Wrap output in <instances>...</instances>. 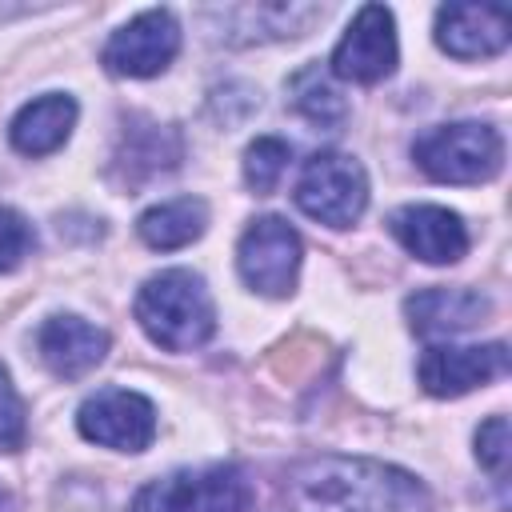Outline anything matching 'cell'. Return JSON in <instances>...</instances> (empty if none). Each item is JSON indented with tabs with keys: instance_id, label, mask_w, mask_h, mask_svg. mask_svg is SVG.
<instances>
[{
	"instance_id": "12",
	"label": "cell",
	"mask_w": 512,
	"mask_h": 512,
	"mask_svg": "<svg viewBox=\"0 0 512 512\" xmlns=\"http://www.w3.org/2000/svg\"><path fill=\"white\" fill-rule=\"evenodd\" d=\"M388 232L424 264H456L468 252V228L440 204H404L388 216Z\"/></svg>"
},
{
	"instance_id": "3",
	"label": "cell",
	"mask_w": 512,
	"mask_h": 512,
	"mask_svg": "<svg viewBox=\"0 0 512 512\" xmlns=\"http://www.w3.org/2000/svg\"><path fill=\"white\" fill-rule=\"evenodd\" d=\"M412 156L420 172L436 184H484L504 164V140L492 124L456 120V124H436L424 136H416Z\"/></svg>"
},
{
	"instance_id": "23",
	"label": "cell",
	"mask_w": 512,
	"mask_h": 512,
	"mask_svg": "<svg viewBox=\"0 0 512 512\" xmlns=\"http://www.w3.org/2000/svg\"><path fill=\"white\" fill-rule=\"evenodd\" d=\"M28 436V420H24V400L8 380V368L0 364V452H20Z\"/></svg>"
},
{
	"instance_id": "20",
	"label": "cell",
	"mask_w": 512,
	"mask_h": 512,
	"mask_svg": "<svg viewBox=\"0 0 512 512\" xmlns=\"http://www.w3.org/2000/svg\"><path fill=\"white\" fill-rule=\"evenodd\" d=\"M288 160H292V148L288 140L280 136H256L248 148H244V180L256 196H268L280 176L288 172Z\"/></svg>"
},
{
	"instance_id": "21",
	"label": "cell",
	"mask_w": 512,
	"mask_h": 512,
	"mask_svg": "<svg viewBox=\"0 0 512 512\" xmlns=\"http://www.w3.org/2000/svg\"><path fill=\"white\" fill-rule=\"evenodd\" d=\"M32 248H36L32 224H28L16 208H4V204H0V272L20 268L24 256H32Z\"/></svg>"
},
{
	"instance_id": "14",
	"label": "cell",
	"mask_w": 512,
	"mask_h": 512,
	"mask_svg": "<svg viewBox=\"0 0 512 512\" xmlns=\"http://www.w3.org/2000/svg\"><path fill=\"white\" fill-rule=\"evenodd\" d=\"M512 20L492 4H444L436 12V44L456 60H480L508 48Z\"/></svg>"
},
{
	"instance_id": "19",
	"label": "cell",
	"mask_w": 512,
	"mask_h": 512,
	"mask_svg": "<svg viewBox=\"0 0 512 512\" xmlns=\"http://www.w3.org/2000/svg\"><path fill=\"white\" fill-rule=\"evenodd\" d=\"M288 92H292V108H296L304 120L320 124V128H340L344 116H348L344 96L336 92V84H332L316 64L300 68V72L288 80Z\"/></svg>"
},
{
	"instance_id": "4",
	"label": "cell",
	"mask_w": 512,
	"mask_h": 512,
	"mask_svg": "<svg viewBox=\"0 0 512 512\" xmlns=\"http://www.w3.org/2000/svg\"><path fill=\"white\" fill-rule=\"evenodd\" d=\"M252 480L236 464L180 468L144 484L132 500V512H248Z\"/></svg>"
},
{
	"instance_id": "5",
	"label": "cell",
	"mask_w": 512,
	"mask_h": 512,
	"mask_svg": "<svg viewBox=\"0 0 512 512\" xmlns=\"http://www.w3.org/2000/svg\"><path fill=\"white\" fill-rule=\"evenodd\" d=\"M292 200L304 216L328 228H352L368 208V176L360 160L344 152H316L308 156Z\"/></svg>"
},
{
	"instance_id": "7",
	"label": "cell",
	"mask_w": 512,
	"mask_h": 512,
	"mask_svg": "<svg viewBox=\"0 0 512 512\" xmlns=\"http://www.w3.org/2000/svg\"><path fill=\"white\" fill-rule=\"evenodd\" d=\"M180 52V24L168 8H148L140 16H132L124 28H116L100 52L104 68L112 76H128V80H148L160 76Z\"/></svg>"
},
{
	"instance_id": "2",
	"label": "cell",
	"mask_w": 512,
	"mask_h": 512,
	"mask_svg": "<svg viewBox=\"0 0 512 512\" xmlns=\"http://www.w3.org/2000/svg\"><path fill=\"white\" fill-rule=\"evenodd\" d=\"M136 320L152 344L168 352H192L216 332V304L208 284L192 268H164L136 292Z\"/></svg>"
},
{
	"instance_id": "13",
	"label": "cell",
	"mask_w": 512,
	"mask_h": 512,
	"mask_svg": "<svg viewBox=\"0 0 512 512\" xmlns=\"http://www.w3.org/2000/svg\"><path fill=\"white\" fill-rule=\"evenodd\" d=\"M36 356L52 376L80 380L108 356V332L88 324L84 316L56 312L36 328Z\"/></svg>"
},
{
	"instance_id": "16",
	"label": "cell",
	"mask_w": 512,
	"mask_h": 512,
	"mask_svg": "<svg viewBox=\"0 0 512 512\" xmlns=\"http://www.w3.org/2000/svg\"><path fill=\"white\" fill-rule=\"evenodd\" d=\"M76 100L64 96V92H48V96H36L28 100L12 124H8V140L20 156H48L56 152L68 136H72V124H76Z\"/></svg>"
},
{
	"instance_id": "17",
	"label": "cell",
	"mask_w": 512,
	"mask_h": 512,
	"mask_svg": "<svg viewBox=\"0 0 512 512\" xmlns=\"http://www.w3.org/2000/svg\"><path fill=\"white\" fill-rule=\"evenodd\" d=\"M180 160V136L168 124H152V120H132V128H124L120 148L112 156V172L120 176L124 188L152 180L164 168H176Z\"/></svg>"
},
{
	"instance_id": "6",
	"label": "cell",
	"mask_w": 512,
	"mask_h": 512,
	"mask_svg": "<svg viewBox=\"0 0 512 512\" xmlns=\"http://www.w3.org/2000/svg\"><path fill=\"white\" fill-rule=\"evenodd\" d=\"M300 256H304V244H300L296 228L280 216H256L236 244V268H240L244 284L272 300H280L296 288Z\"/></svg>"
},
{
	"instance_id": "24",
	"label": "cell",
	"mask_w": 512,
	"mask_h": 512,
	"mask_svg": "<svg viewBox=\"0 0 512 512\" xmlns=\"http://www.w3.org/2000/svg\"><path fill=\"white\" fill-rule=\"evenodd\" d=\"M24 12H36V8H32V4H16V8L0 4V20H4V16H24Z\"/></svg>"
},
{
	"instance_id": "18",
	"label": "cell",
	"mask_w": 512,
	"mask_h": 512,
	"mask_svg": "<svg viewBox=\"0 0 512 512\" xmlns=\"http://www.w3.org/2000/svg\"><path fill=\"white\" fill-rule=\"evenodd\" d=\"M204 228H208V204L200 196H176V200L152 204L136 220L140 240L148 248H160V252H172V248H184V244L200 240Z\"/></svg>"
},
{
	"instance_id": "11",
	"label": "cell",
	"mask_w": 512,
	"mask_h": 512,
	"mask_svg": "<svg viewBox=\"0 0 512 512\" xmlns=\"http://www.w3.org/2000/svg\"><path fill=\"white\" fill-rule=\"evenodd\" d=\"M324 4H228L208 8L204 16L216 24L224 44H268L304 36L316 20H324Z\"/></svg>"
},
{
	"instance_id": "9",
	"label": "cell",
	"mask_w": 512,
	"mask_h": 512,
	"mask_svg": "<svg viewBox=\"0 0 512 512\" xmlns=\"http://www.w3.org/2000/svg\"><path fill=\"white\" fill-rule=\"evenodd\" d=\"M396 20L384 4H364L340 44L332 48V76L356 80V84H380L396 72Z\"/></svg>"
},
{
	"instance_id": "8",
	"label": "cell",
	"mask_w": 512,
	"mask_h": 512,
	"mask_svg": "<svg viewBox=\"0 0 512 512\" xmlns=\"http://www.w3.org/2000/svg\"><path fill=\"white\" fill-rule=\"evenodd\" d=\"M76 428L84 440L112 452H144L156 436V408L148 396L128 388H100L76 412Z\"/></svg>"
},
{
	"instance_id": "22",
	"label": "cell",
	"mask_w": 512,
	"mask_h": 512,
	"mask_svg": "<svg viewBox=\"0 0 512 512\" xmlns=\"http://www.w3.org/2000/svg\"><path fill=\"white\" fill-rule=\"evenodd\" d=\"M508 456H512V448H508V416H488L476 428V460H480V468H488L504 484Z\"/></svg>"
},
{
	"instance_id": "10",
	"label": "cell",
	"mask_w": 512,
	"mask_h": 512,
	"mask_svg": "<svg viewBox=\"0 0 512 512\" xmlns=\"http://www.w3.org/2000/svg\"><path fill=\"white\" fill-rule=\"evenodd\" d=\"M508 372V344H432L424 348L416 376L428 396L452 400Z\"/></svg>"
},
{
	"instance_id": "1",
	"label": "cell",
	"mask_w": 512,
	"mask_h": 512,
	"mask_svg": "<svg viewBox=\"0 0 512 512\" xmlns=\"http://www.w3.org/2000/svg\"><path fill=\"white\" fill-rule=\"evenodd\" d=\"M292 512H428V488L384 460L316 456L292 468L284 484Z\"/></svg>"
},
{
	"instance_id": "15",
	"label": "cell",
	"mask_w": 512,
	"mask_h": 512,
	"mask_svg": "<svg viewBox=\"0 0 512 512\" xmlns=\"http://www.w3.org/2000/svg\"><path fill=\"white\" fill-rule=\"evenodd\" d=\"M488 312H492V300L476 288H424L404 300L408 328L424 340L460 336V332L484 324Z\"/></svg>"
}]
</instances>
